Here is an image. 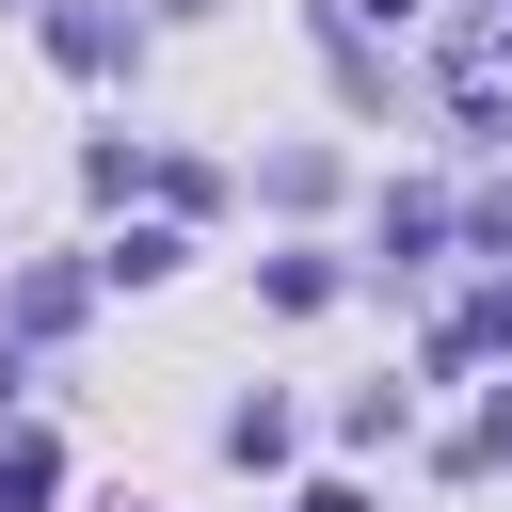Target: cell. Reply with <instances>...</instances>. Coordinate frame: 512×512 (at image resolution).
I'll return each mask as SVG.
<instances>
[{
  "mask_svg": "<svg viewBox=\"0 0 512 512\" xmlns=\"http://www.w3.org/2000/svg\"><path fill=\"white\" fill-rule=\"evenodd\" d=\"M48 48H64L80 80H96V64H128V16H96V0H64V16H48Z\"/></svg>",
  "mask_w": 512,
  "mask_h": 512,
  "instance_id": "obj_1",
  "label": "cell"
},
{
  "mask_svg": "<svg viewBox=\"0 0 512 512\" xmlns=\"http://www.w3.org/2000/svg\"><path fill=\"white\" fill-rule=\"evenodd\" d=\"M48 480H64V464H48V432H0V512H32Z\"/></svg>",
  "mask_w": 512,
  "mask_h": 512,
  "instance_id": "obj_2",
  "label": "cell"
},
{
  "mask_svg": "<svg viewBox=\"0 0 512 512\" xmlns=\"http://www.w3.org/2000/svg\"><path fill=\"white\" fill-rule=\"evenodd\" d=\"M480 256H512V192H496V208H480Z\"/></svg>",
  "mask_w": 512,
  "mask_h": 512,
  "instance_id": "obj_3",
  "label": "cell"
}]
</instances>
